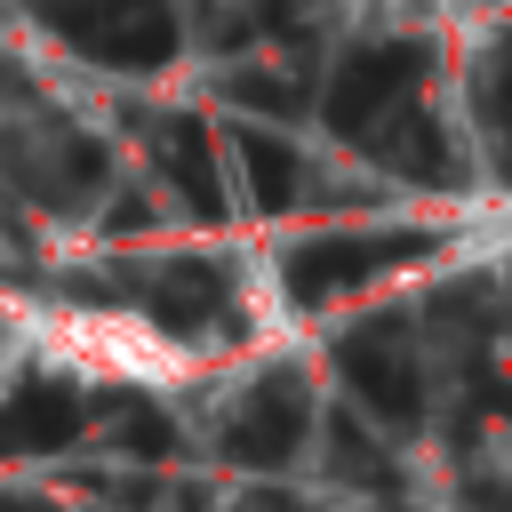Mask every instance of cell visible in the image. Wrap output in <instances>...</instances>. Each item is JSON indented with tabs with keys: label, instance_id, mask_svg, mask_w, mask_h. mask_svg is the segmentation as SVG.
Listing matches in <instances>:
<instances>
[{
	"label": "cell",
	"instance_id": "1",
	"mask_svg": "<svg viewBox=\"0 0 512 512\" xmlns=\"http://www.w3.org/2000/svg\"><path fill=\"white\" fill-rule=\"evenodd\" d=\"M8 328L32 344L40 368L56 376H80V384H136V392H176L200 376L192 344H176L160 320L144 312H112V304H24L8 296L0 304Z\"/></svg>",
	"mask_w": 512,
	"mask_h": 512
},
{
	"label": "cell",
	"instance_id": "2",
	"mask_svg": "<svg viewBox=\"0 0 512 512\" xmlns=\"http://www.w3.org/2000/svg\"><path fill=\"white\" fill-rule=\"evenodd\" d=\"M432 16H440L448 32H464V40H488L496 16H504V0H432Z\"/></svg>",
	"mask_w": 512,
	"mask_h": 512
}]
</instances>
